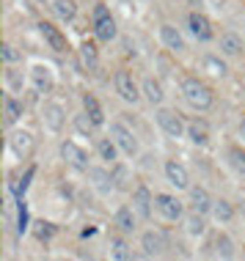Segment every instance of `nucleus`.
Instances as JSON below:
<instances>
[{
  "label": "nucleus",
  "mask_w": 245,
  "mask_h": 261,
  "mask_svg": "<svg viewBox=\"0 0 245 261\" xmlns=\"http://www.w3.org/2000/svg\"><path fill=\"white\" fill-rule=\"evenodd\" d=\"M155 118H157V126L165 132L168 138H185L187 135V121L179 116L177 110H168V108H160L157 113H155Z\"/></svg>",
  "instance_id": "nucleus-3"
},
{
  "label": "nucleus",
  "mask_w": 245,
  "mask_h": 261,
  "mask_svg": "<svg viewBox=\"0 0 245 261\" xmlns=\"http://www.w3.org/2000/svg\"><path fill=\"white\" fill-rule=\"evenodd\" d=\"M41 121H44V126L50 132H61L64 129V121H66V113L58 102H44V108H41Z\"/></svg>",
  "instance_id": "nucleus-10"
},
{
  "label": "nucleus",
  "mask_w": 245,
  "mask_h": 261,
  "mask_svg": "<svg viewBox=\"0 0 245 261\" xmlns=\"http://www.w3.org/2000/svg\"><path fill=\"white\" fill-rule=\"evenodd\" d=\"M209 248H212L215 258H234V242H232V237L223 234V231H218V234L212 237Z\"/></svg>",
  "instance_id": "nucleus-19"
},
{
  "label": "nucleus",
  "mask_w": 245,
  "mask_h": 261,
  "mask_svg": "<svg viewBox=\"0 0 245 261\" xmlns=\"http://www.w3.org/2000/svg\"><path fill=\"white\" fill-rule=\"evenodd\" d=\"M141 250H143V256H149V258L163 256V253L168 250V237H165V231H160V228L143 231V234H141Z\"/></svg>",
  "instance_id": "nucleus-6"
},
{
  "label": "nucleus",
  "mask_w": 245,
  "mask_h": 261,
  "mask_svg": "<svg viewBox=\"0 0 245 261\" xmlns=\"http://www.w3.org/2000/svg\"><path fill=\"white\" fill-rule=\"evenodd\" d=\"M3 116H6V118H3L6 126L17 124L19 118H22V102H19V99H14V96L9 94V96L3 99Z\"/></svg>",
  "instance_id": "nucleus-26"
},
{
  "label": "nucleus",
  "mask_w": 245,
  "mask_h": 261,
  "mask_svg": "<svg viewBox=\"0 0 245 261\" xmlns=\"http://www.w3.org/2000/svg\"><path fill=\"white\" fill-rule=\"evenodd\" d=\"M9 146H11V151L17 154L19 160H28L33 154V149H36L33 135H31V132H22V129L11 132V135H9Z\"/></svg>",
  "instance_id": "nucleus-11"
},
{
  "label": "nucleus",
  "mask_w": 245,
  "mask_h": 261,
  "mask_svg": "<svg viewBox=\"0 0 245 261\" xmlns=\"http://www.w3.org/2000/svg\"><path fill=\"white\" fill-rule=\"evenodd\" d=\"M185 231L187 237L199 239L207 234V215H201V212H190V215L185 217Z\"/></svg>",
  "instance_id": "nucleus-21"
},
{
  "label": "nucleus",
  "mask_w": 245,
  "mask_h": 261,
  "mask_svg": "<svg viewBox=\"0 0 245 261\" xmlns=\"http://www.w3.org/2000/svg\"><path fill=\"white\" fill-rule=\"evenodd\" d=\"M31 77H33V86H36L39 94H50L53 91V77H50V72H47L44 66H36L31 72Z\"/></svg>",
  "instance_id": "nucleus-28"
},
{
  "label": "nucleus",
  "mask_w": 245,
  "mask_h": 261,
  "mask_svg": "<svg viewBox=\"0 0 245 261\" xmlns=\"http://www.w3.org/2000/svg\"><path fill=\"white\" fill-rule=\"evenodd\" d=\"M165 181L171 185L177 193H182V190H190V173H187V168L182 165L179 160H165Z\"/></svg>",
  "instance_id": "nucleus-8"
},
{
  "label": "nucleus",
  "mask_w": 245,
  "mask_h": 261,
  "mask_svg": "<svg viewBox=\"0 0 245 261\" xmlns=\"http://www.w3.org/2000/svg\"><path fill=\"white\" fill-rule=\"evenodd\" d=\"M88 176H91V179H96L94 185L100 187V190L116 187V185H113V173H105V171H96V168H88Z\"/></svg>",
  "instance_id": "nucleus-32"
},
{
  "label": "nucleus",
  "mask_w": 245,
  "mask_h": 261,
  "mask_svg": "<svg viewBox=\"0 0 245 261\" xmlns=\"http://www.w3.org/2000/svg\"><path fill=\"white\" fill-rule=\"evenodd\" d=\"M96 151H100V157L105 162L116 165V162H118V151H121V149H118V143L113 138H100V140H96Z\"/></svg>",
  "instance_id": "nucleus-24"
},
{
  "label": "nucleus",
  "mask_w": 245,
  "mask_h": 261,
  "mask_svg": "<svg viewBox=\"0 0 245 261\" xmlns=\"http://www.w3.org/2000/svg\"><path fill=\"white\" fill-rule=\"evenodd\" d=\"M28 228V212H25V201H19V209H17V234H25Z\"/></svg>",
  "instance_id": "nucleus-35"
},
{
  "label": "nucleus",
  "mask_w": 245,
  "mask_h": 261,
  "mask_svg": "<svg viewBox=\"0 0 245 261\" xmlns=\"http://www.w3.org/2000/svg\"><path fill=\"white\" fill-rule=\"evenodd\" d=\"M110 256H113L116 261H130L132 258V248H130L127 239H121V237L110 239Z\"/></svg>",
  "instance_id": "nucleus-29"
},
{
  "label": "nucleus",
  "mask_w": 245,
  "mask_h": 261,
  "mask_svg": "<svg viewBox=\"0 0 245 261\" xmlns=\"http://www.w3.org/2000/svg\"><path fill=\"white\" fill-rule=\"evenodd\" d=\"M113 181H116V187H127V168L124 165H113Z\"/></svg>",
  "instance_id": "nucleus-36"
},
{
  "label": "nucleus",
  "mask_w": 245,
  "mask_h": 261,
  "mask_svg": "<svg viewBox=\"0 0 245 261\" xmlns=\"http://www.w3.org/2000/svg\"><path fill=\"white\" fill-rule=\"evenodd\" d=\"M187 193H190V201H187L190 203V212H201V215H209V212H212L215 198L207 193L204 187H190Z\"/></svg>",
  "instance_id": "nucleus-16"
},
{
  "label": "nucleus",
  "mask_w": 245,
  "mask_h": 261,
  "mask_svg": "<svg viewBox=\"0 0 245 261\" xmlns=\"http://www.w3.org/2000/svg\"><path fill=\"white\" fill-rule=\"evenodd\" d=\"M41 3H44V0H41Z\"/></svg>",
  "instance_id": "nucleus-40"
},
{
  "label": "nucleus",
  "mask_w": 245,
  "mask_h": 261,
  "mask_svg": "<svg viewBox=\"0 0 245 261\" xmlns=\"http://www.w3.org/2000/svg\"><path fill=\"white\" fill-rule=\"evenodd\" d=\"M179 91H182L185 102L190 105L193 110H199V113L212 110L215 94H212V88H209L204 80H199V77H185V80H182V86H179Z\"/></svg>",
  "instance_id": "nucleus-1"
},
{
  "label": "nucleus",
  "mask_w": 245,
  "mask_h": 261,
  "mask_svg": "<svg viewBox=\"0 0 245 261\" xmlns=\"http://www.w3.org/2000/svg\"><path fill=\"white\" fill-rule=\"evenodd\" d=\"M83 110L88 113V118L96 126H105V110H102V105L94 94H83Z\"/></svg>",
  "instance_id": "nucleus-23"
},
{
  "label": "nucleus",
  "mask_w": 245,
  "mask_h": 261,
  "mask_svg": "<svg viewBox=\"0 0 245 261\" xmlns=\"http://www.w3.org/2000/svg\"><path fill=\"white\" fill-rule=\"evenodd\" d=\"M204 63H207L209 69H212V74H218V77H223V74H226V66H223V63H218L215 58H207Z\"/></svg>",
  "instance_id": "nucleus-38"
},
{
  "label": "nucleus",
  "mask_w": 245,
  "mask_h": 261,
  "mask_svg": "<svg viewBox=\"0 0 245 261\" xmlns=\"http://www.w3.org/2000/svg\"><path fill=\"white\" fill-rule=\"evenodd\" d=\"M80 61H83V66H88V69H96V66H100V55H96V47L86 41V44L80 47Z\"/></svg>",
  "instance_id": "nucleus-31"
},
{
  "label": "nucleus",
  "mask_w": 245,
  "mask_h": 261,
  "mask_svg": "<svg viewBox=\"0 0 245 261\" xmlns=\"http://www.w3.org/2000/svg\"><path fill=\"white\" fill-rule=\"evenodd\" d=\"M187 140H190L193 146H207L209 143V126H207V121H187V135H185Z\"/></svg>",
  "instance_id": "nucleus-20"
},
{
  "label": "nucleus",
  "mask_w": 245,
  "mask_h": 261,
  "mask_svg": "<svg viewBox=\"0 0 245 261\" xmlns=\"http://www.w3.org/2000/svg\"><path fill=\"white\" fill-rule=\"evenodd\" d=\"M53 234H55V225L53 223H39V228H36L39 239H53Z\"/></svg>",
  "instance_id": "nucleus-37"
},
{
  "label": "nucleus",
  "mask_w": 245,
  "mask_h": 261,
  "mask_svg": "<svg viewBox=\"0 0 245 261\" xmlns=\"http://www.w3.org/2000/svg\"><path fill=\"white\" fill-rule=\"evenodd\" d=\"M226 157H229V165H232L240 176H245V149H240V146H232Z\"/></svg>",
  "instance_id": "nucleus-30"
},
{
  "label": "nucleus",
  "mask_w": 245,
  "mask_h": 261,
  "mask_svg": "<svg viewBox=\"0 0 245 261\" xmlns=\"http://www.w3.org/2000/svg\"><path fill=\"white\" fill-rule=\"evenodd\" d=\"M39 33H41V39L47 41V47H50V50H55V53H66V50H69L66 36H64V33H61L55 25H50V22H39Z\"/></svg>",
  "instance_id": "nucleus-14"
},
{
  "label": "nucleus",
  "mask_w": 245,
  "mask_h": 261,
  "mask_svg": "<svg viewBox=\"0 0 245 261\" xmlns=\"http://www.w3.org/2000/svg\"><path fill=\"white\" fill-rule=\"evenodd\" d=\"M75 126H78L80 132H86V135H91V132H94V121H91L88 118V113H83V116H75Z\"/></svg>",
  "instance_id": "nucleus-33"
},
{
  "label": "nucleus",
  "mask_w": 245,
  "mask_h": 261,
  "mask_svg": "<svg viewBox=\"0 0 245 261\" xmlns=\"http://www.w3.org/2000/svg\"><path fill=\"white\" fill-rule=\"evenodd\" d=\"M160 41H163V44H165L171 53H182V50H185V39H182V33H179L171 22H163V25H160Z\"/></svg>",
  "instance_id": "nucleus-17"
},
{
  "label": "nucleus",
  "mask_w": 245,
  "mask_h": 261,
  "mask_svg": "<svg viewBox=\"0 0 245 261\" xmlns=\"http://www.w3.org/2000/svg\"><path fill=\"white\" fill-rule=\"evenodd\" d=\"M141 88H143V96H146L149 105H163L165 94H163V86H160L155 77H146V80L141 83Z\"/></svg>",
  "instance_id": "nucleus-25"
},
{
  "label": "nucleus",
  "mask_w": 245,
  "mask_h": 261,
  "mask_svg": "<svg viewBox=\"0 0 245 261\" xmlns=\"http://www.w3.org/2000/svg\"><path fill=\"white\" fill-rule=\"evenodd\" d=\"M155 209L163 215V220H168V223L185 220V201L177 198V195H171V193H157L155 195Z\"/></svg>",
  "instance_id": "nucleus-4"
},
{
  "label": "nucleus",
  "mask_w": 245,
  "mask_h": 261,
  "mask_svg": "<svg viewBox=\"0 0 245 261\" xmlns=\"http://www.w3.org/2000/svg\"><path fill=\"white\" fill-rule=\"evenodd\" d=\"M94 33L100 41H113L118 36L116 31V19L110 17V11L105 9V6H96L94 9Z\"/></svg>",
  "instance_id": "nucleus-7"
},
{
  "label": "nucleus",
  "mask_w": 245,
  "mask_h": 261,
  "mask_svg": "<svg viewBox=\"0 0 245 261\" xmlns=\"http://www.w3.org/2000/svg\"><path fill=\"white\" fill-rule=\"evenodd\" d=\"M61 157H64L66 165L78 168V171H88V154L83 151L75 140H64V143H61Z\"/></svg>",
  "instance_id": "nucleus-9"
},
{
  "label": "nucleus",
  "mask_w": 245,
  "mask_h": 261,
  "mask_svg": "<svg viewBox=\"0 0 245 261\" xmlns=\"http://www.w3.org/2000/svg\"><path fill=\"white\" fill-rule=\"evenodd\" d=\"M138 220H141V215L135 212V206H118L116 209V228L121 231V234H135L138 231Z\"/></svg>",
  "instance_id": "nucleus-12"
},
{
  "label": "nucleus",
  "mask_w": 245,
  "mask_h": 261,
  "mask_svg": "<svg viewBox=\"0 0 245 261\" xmlns=\"http://www.w3.org/2000/svg\"><path fill=\"white\" fill-rule=\"evenodd\" d=\"M110 138L118 143V149H121V154H127V157H135L138 154V138H135V132L130 129L127 124H121V121H113L110 124Z\"/></svg>",
  "instance_id": "nucleus-5"
},
{
  "label": "nucleus",
  "mask_w": 245,
  "mask_h": 261,
  "mask_svg": "<svg viewBox=\"0 0 245 261\" xmlns=\"http://www.w3.org/2000/svg\"><path fill=\"white\" fill-rule=\"evenodd\" d=\"M212 220L215 223H220V225H226V223H232L234 220V203H229L226 198H215L212 203Z\"/></svg>",
  "instance_id": "nucleus-22"
},
{
  "label": "nucleus",
  "mask_w": 245,
  "mask_h": 261,
  "mask_svg": "<svg viewBox=\"0 0 245 261\" xmlns=\"http://www.w3.org/2000/svg\"><path fill=\"white\" fill-rule=\"evenodd\" d=\"M0 55H3V61H6V63H17V61H22V55L14 50L11 44H3V47H0Z\"/></svg>",
  "instance_id": "nucleus-34"
},
{
  "label": "nucleus",
  "mask_w": 245,
  "mask_h": 261,
  "mask_svg": "<svg viewBox=\"0 0 245 261\" xmlns=\"http://www.w3.org/2000/svg\"><path fill=\"white\" fill-rule=\"evenodd\" d=\"M240 138L245 140V116H242V121H240Z\"/></svg>",
  "instance_id": "nucleus-39"
},
{
  "label": "nucleus",
  "mask_w": 245,
  "mask_h": 261,
  "mask_svg": "<svg viewBox=\"0 0 245 261\" xmlns=\"http://www.w3.org/2000/svg\"><path fill=\"white\" fill-rule=\"evenodd\" d=\"M132 206H135L138 215H141V220H149L152 206H155V195L149 193V187H143V185L135 187V193H132Z\"/></svg>",
  "instance_id": "nucleus-15"
},
{
  "label": "nucleus",
  "mask_w": 245,
  "mask_h": 261,
  "mask_svg": "<svg viewBox=\"0 0 245 261\" xmlns=\"http://www.w3.org/2000/svg\"><path fill=\"white\" fill-rule=\"evenodd\" d=\"M113 86H116V94L121 96L127 105H138L143 96V88L138 86V80L132 77V72H127V69H121V72H116L113 77Z\"/></svg>",
  "instance_id": "nucleus-2"
},
{
  "label": "nucleus",
  "mask_w": 245,
  "mask_h": 261,
  "mask_svg": "<svg viewBox=\"0 0 245 261\" xmlns=\"http://www.w3.org/2000/svg\"><path fill=\"white\" fill-rule=\"evenodd\" d=\"M53 11L58 19L72 22V19L78 17V3H75V0H53Z\"/></svg>",
  "instance_id": "nucleus-27"
},
{
  "label": "nucleus",
  "mask_w": 245,
  "mask_h": 261,
  "mask_svg": "<svg viewBox=\"0 0 245 261\" xmlns=\"http://www.w3.org/2000/svg\"><path fill=\"white\" fill-rule=\"evenodd\" d=\"M187 28H190V33L199 41H212L215 39V31H212V22L204 17V14L193 11L190 17H187Z\"/></svg>",
  "instance_id": "nucleus-13"
},
{
  "label": "nucleus",
  "mask_w": 245,
  "mask_h": 261,
  "mask_svg": "<svg viewBox=\"0 0 245 261\" xmlns=\"http://www.w3.org/2000/svg\"><path fill=\"white\" fill-rule=\"evenodd\" d=\"M218 44H220V53L226 55V58H240L242 55V39L237 36L234 31H226V33H220V39H218Z\"/></svg>",
  "instance_id": "nucleus-18"
}]
</instances>
